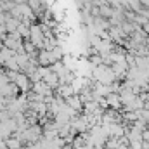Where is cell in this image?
<instances>
[{"instance_id":"obj_2","label":"cell","mask_w":149,"mask_h":149,"mask_svg":"<svg viewBox=\"0 0 149 149\" xmlns=\"http://www.w3.org/2000/svg\"><path fill=\"white\" fill-rule=\"evenodd\" d=\"M66 101V104L70 106V108H73L74 111L81 113V108H83V102H81V99H80V95L78 94H73V95H70L68 99H64Z\"/></svg>"},{"instance_id":"obj_3","label":"cell","mask_w":149,"mask_h":149,"mask_svg":"<svg viewBox=\"0 0 149 149\" xmlns=\"http://www.w3.org/2000/svg\"><path fill=\"white\" fill-rule=\"evenodd\" d=\"M45 83H47L49 87H59V74L56 73V71H47Z\"/></svg>"},{"instance_id":"obj_1","label":"cell","mask_w":149,"mask_h":149,"mask_svg":"<svg viewBox=\"0 0 149 149\" xmlns=\"http://www.w3.org/2000/svg\"><path fill=\"white\" fill-rule=\"evenodd\" d=\"M106 101H108V108L116 109V111H121V99H120L118 92H109L106 95Z\"/></svg>"}]
</instances>
